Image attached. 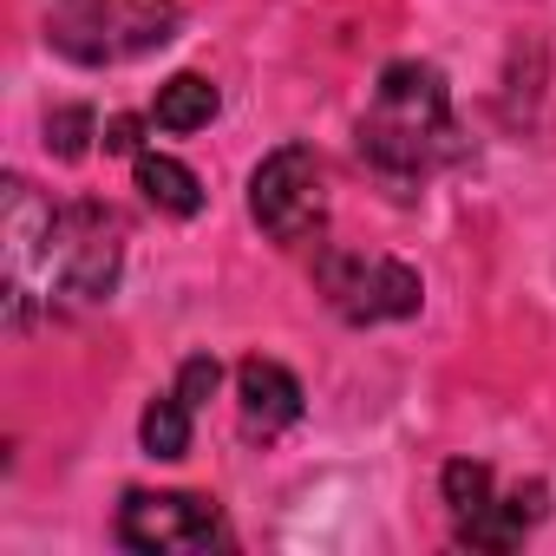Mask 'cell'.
<instances>
[{
	"label": "cell",
	"instance_id": "6da1fadb",
	"mask_svg": "<svg viewBox=\"0 0 556 556\" xmlns=\"http://www.w3.org/2000/svg\"><path fill=\"white\" fill-rule=\"evenodd\" d=\"M0 236H8V328H34L53 302H105L125 268V223L105 203L53 210L27 177L0 190Z\"/></svg>",
	"mask_w": 556,
	"mask_h": 556
},
{
	"label": "cell",
	"instance_id": "7a4b0ae2",
	"mask_svg": "<svg viewBox=\"0 0 556 556\" xmlns=\"http://www.w3.org/2000/svg\"><path fill=\"white\" fill-rule=\"evenodd\" d=\"M361 157L374 164L380 184L413 190L432 170L465 157L458 118H452V92L445 73L426 60H393L374 86V105L361 112Z\"/></svg>",
	"mask_w": 556,
	"mask_h": 556
},
{
	"label": "cell",
	"instance_id": "3957f363",
	"mask_svg": "<svg viewBox=\"0 0 556 556\" xmlns=\"http://www.w3.org/2000/svg\"><path fill=\"white\" fill-rule=\"evenodd\" d=\"M177 0H47V40L79 66H118L170 40Z\"/></svg>",
	"mask_w": 556,
	"mask_h": 556
},
{
	"label": "cell",
	"instance_id": "277c9868",
	"mask_svg": "<svg viewBox=\"0 0 556 556\" xmlns=\"http://www.w3.org/2000/svg\"><path fill=\"white\" fill-rule=\"evenodd\" d=\"M315 289H321V302H328L341 321H354V328L406 321V315H419V302H426V282H419L406 262H393V255H361V249H321V255H315Z\"/></svg>",
	"mask_w": 556,
	"mask_h": 556
},
{
	"label": "cell",
	"instance_id": "5b68a950",
	"mask_svg": "<svg viewBox=\"0 0 556 556\" xmlns=\"http://www.w3.org/2000/svg\"><path fill=\"white\" fill-rule=\"evenodd\" d=\"M439 484H445V510H452V530H458L465 549H517L523 530H536V517L549 504L543 484L497 491L491 465H478V458H452Z\"/></svg>",
	"mask_w": 556,
	"mask_h": 556
},
{
	"label": "cell",
	"instance_id": "8992f818",
	"mask_svg": "<svg viewBox=\"0 0 556 556\" xmlns=\"http://www.w3.org/2000/svg\"><path fill=\"white\" fill-rule=\"evenodd\" d=\"M249 216L275 236V242H308L328 223V170L308 144H282L268 151L249 177Z\"/></svg>",
	"mask_w": 556,
	"mask_h": 556
},
{
	"label": "cell",
	"instance_id": "52a82bcc",
	"mask_svg": "<svg viewBox=\"0 0 556 556\" xmlns=\"http://www.w3.org/2000/svg\"><path fill=\"white\" fill-rule=\"evenodd\" d=\"M118 543L138 556H203L229 549V523L197 491H131L118 504Z\"/></svg>",
	"mask_w": 556,
	"mask_h": 556
},
{
	"label": "cell",
	"instance_id": "ba28073f",
	"mask_svg": "<svg viewBox=\"0 0 556 556\" xmlns=\"http://www.w3.org/2000/svg\"><path fill=\"white\" fill-rule=\"evenodd\" d=\"M236 400H242V426L255 439H275L302 419V380L282 361H242L236 367Z\"/></svg>",
	"mask_w": 556,
	"mask_h": 556
},
{
	"label": "cell",
	"instance_id": "9c48e42d",
	"mask_svg": "<svg viewBox=\"0 0 556 556\" xmlns=\"http://www.w3.org/2000/svg\"><path fill=\"white\" fill-rule=\"evenodd\" d=\"M138 190H144V203L164 210V216H197V210H203L197 170L177 164V157H164V151H138Z\"/></svg>",
	"mask_w": 556,
	"mask_h": 556
},
{
	"label": "cell",
	"instance_id": "30bf717a",
	"mask_svg": "<svg viewBox=\"0 0 556 556\" xmlns=\"http://www.w3.org/2000/svg\"><path fill=\"white\" fill-rule=\"evenodd\" d=\"M216 105H223V99H216V86H210L203 73H177V79H164V86H157L151 125L184 138V131H203V125L216 118Z\"/></svg>",
	"mask_w": 556,
	"mask_h": 556
},
{
	"label": "cell",
	"instance_id": "8fae6325",
	"mask_svg": "<svg viewBox=\"0 0 556 556\" xmlns=\"http://www.w3.org/2000/svg\"><path fill=\"white\" fill-rule=\"evenodd\" d=\"M190 413H197V406H190L177 387H170L164 400H151V406H144V426H138L144 452H151V458H184V452H190Z\"/></svg>",
	"mask_w": 556,
	"mask_h": 556
},
{
	"label": "cell",
	"instance_id": "7c38bea8",
	"mask_svg": "<svg viewBox=\"0 0 556 556\" xmlns=\"http://www.w3.org/2000/svg\"><path fill=\"white\" fill-rule=\"evenodd\" d=\"M86 138H92V112H86V105H66V112L47 118V144H53L60 157H86Z\"/></svg>",
	"mask_w": 556,
	"mask_h": 556
},
{
	"label": "cell",
	"instance_id": "4fadbf2b",
	"mask_svg": "<svg viewBox=\"0 0 556 556\" xmlns=\"http://www.w3.org/2000/svg\"><path fill=\"white\" fill-rule=\"evenodd\" d=\"M216 380H223V367H216L210 354H190V361H184V374H177V393H184L190 406H203V400L216 393Z\"/></svg>",
	"mask_w": 556,
	"mask_h": 556
},
{
	"label": "cell",
	"instance_id": "5bb4252c",
	"mask_svg": "<svg viewBox=\"0 0 556 556\" xmlns=\"http://www.w3.org/2000/svg\"><path fill=\"white\" fill-rule=\"evenodd\" d=\"M105 151H138V118H112L105 125Z\"/></svg>",
	"mask_w": 556,
	"mask_h": 556
}]
</instances>
